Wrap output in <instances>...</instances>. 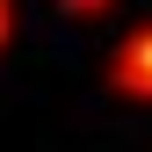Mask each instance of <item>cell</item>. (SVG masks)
<instances>
[{"label":"cell","instance_id":"obj_1","mask_svg":"<svg viewBox=\"0 0 152 152\" xmlns=\"http://www.w3.org/2000/svg\"><path fill=\"white\" fill-rule=\"evenodd\" d=\"M102 87L116 94V102H130V109H152V22H138V29L116 36V51H109V65H102Z\"/></svg>","mask_w":152,"mask_h":152},{"label":"cell","instance_id":"obj_2","mask_svg":"<svg viewBox=\"0 0 152 152\" xmlns=\"http://www.w3.org/2000/svg\"><path fill=\"white\" fill-rule=\"evenodd\" d=\"M58 7L72 15V22H94V15H109V7H116V0H58Z\"/></svg>","mask_w":152,"mask_h":152},{"label":"cell","instance_id":"obj_3","mask_svg":"<svg viewBox=\"0 0 152 152\" xmlns=\"http://www.w3.org/2000/svg\"><path fill=\"white\" fill-rule=\"evenodd\" d=\"M15 51V0H0V58Z\"/></svg>","mask_w":152,"mask_h":152}]
</instances>
